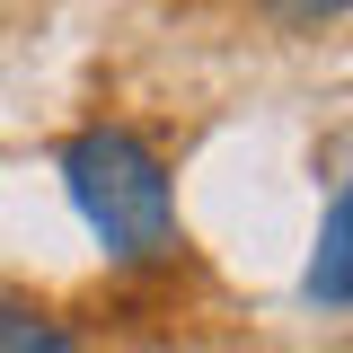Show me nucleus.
<instances>
[{
    "label": "nucleus",
    "mask_w": 353,
    "mask_h": 353,
    "mask_svg": "<svg viewBox=\"0 0 353 353\" xmlns=\"http://www.w3.org/2000/svg\"><path fill=\"white\" fill-rule=\"evenodd\" d=\"M62 176H71L80 221H88L124 265H150V256H168V248H176V194H168V168H159V150H150L141 132H124V124L71 132Z\"/></svg>",
    "instance_id": "1"
},
{
    "label": "nucleus",
    "mask_w": 353,
    "mask_h": 353,
    "mask_svg": "<svg viewBox=\"0 0 353 353\" xmlns=\"http://www.w3.org/2000/svg\"><path fill=\"white\" fill-rule=\"evenodd\" d=\"M345 239H353V203L336 194V203H327V239H318V265H309V292H318L327 309H345V301H353V283H345Z\"/></svg>",
    "instance_id": "2"
},
{
    "label": "nucleus",
    "mask_w": 353,
    "mask_h": 353,
    "mask_svg": "<svg viewBox=\"0 0 353 353\" xmlns=\"http://www.w3.org/2000/svg\"><path fill=\"white\" fill-rule=\"evenodd\" d=\"M0 353H80L71 327H53L44 309H9L0 301Z\"/></svg>",
    "instance_id": "3"
},
{
    "label": "nucleus",
    "mask_w": 353,
    "mask_h": 353,
    "mask_svg": "<svg viewBox=\"0 0 353 353\" xmlns=\"http://www.w3.org/2000/svg\"><path fill=\"white\" fill-rule=\"evenodd\" d=\"M265 9H274L283 27H336V18H345V0H265Z\"/></svg>",
    "instance_id": "4"
}]
</instances>
